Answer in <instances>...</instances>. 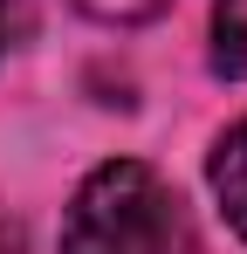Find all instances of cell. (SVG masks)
<instances>
[{
    "label": "cell",
    "instance_id": "obj_1",
    "mask_svg": "<svg viewBox=\"0 0 247 254\" xmlns=\"http://www.w3.org/2000/svg\"><path fill=\"white\" fill-rule=\"evenodd\" d=\"M62 254H192V220L151 165H96L69 199Z\"/></svg>",
    "mask_w": 247,
    "mask_h": 254
},
{
    "label": "cell",
    "instance_id": "obj_2",
    "mask_svg": "<svg viewBox=\"0 0 247 254\" xmlns=\"http://www.w3.org/2000/svg\"><path fill=\"white\" fill-rule=\"evenodd\" d=\"M213 192H220V206L234 220V234L247 241V124H234L220 144H213Z\"/></svg>",
    "mask_w": 247,
    "mask_h": 254
},
{
    "label": "cell",
    "instance_id": "obj_3",
    "mask_svg": "<svg viewBox=\"0 0 247 254\" xmlns=\"http://www.w3.org/2000/svg\"><path fill=\"white\" fill-rule=\"evenodd\" d=\"M213 69L247 83V0H220L213 7Z\"/></svg>",
    "mask_w": 247,
    "mask_h": 254
},
{
    "label": "cell",
    "instance_id": "obj_4",
    "mask_svg": "<svg viewBox=\"0 0 247 254\" xmlns=\"http://www.w3.org/2000/svg\"><path fill=\"white\" fill-rule=\"evenodd\" d=\"M89 21H110V28H130V21H151L165 14V0H76Z\"/></svg>",
    "mask_w": 247,
    "mask_h": 254
},
{
    "label": "cell",
    "instance_id": "obj_5",
    "mask_svg": "<svg viewBox=\"0 0 247 254\" xmlns=\"http://www.w3.org/2000/svg\"><path fill=\"white\" fill-rule=\"evenodd\" d=\"M28 28H35V0H0V55L28 42Z\"/></svg>",
    "mask_w": 247,
    "mask_h": 254
}]
</instances>
